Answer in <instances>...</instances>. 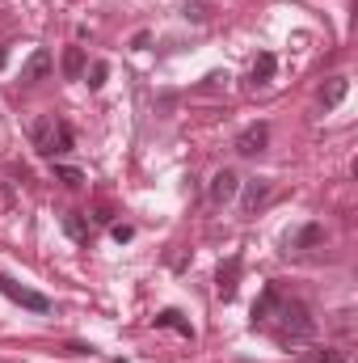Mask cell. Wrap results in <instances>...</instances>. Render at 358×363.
<instances>
[{"label":"cell","mask_w":358,"mask_h":363,"mask_svg":"<svg viewBox=\"0 0 358 363\" xmlns=\"http://www.w3.org/2000/svg\"><path fill=\"white\" fill-rule=\"evenodd\" d=\"M253 325L274 330L282 342H287V338H291V342H304V338H312V334H316V321H312L308 304H304V300L282 296L274 283L258 296V304H253Z\"/></svg>","instance_id":"obj_1"},{"label":"cell","mask_w":358,"mask_h":363,"mask_svg":"<svg viewBox=\"0 0 358 363\" xmlns=\"http://www.w3.org/2000/svg\"><path fill=\"white\" fill-rule=\"evenodd\" d=\"M30 140H34V148H38L47 161H55V157H68V152L76 148V140H72V127H68L64 118H55V114H42V118L30 127Z\"/></svg>","instance_id":"obj_2"},{"label":"cell","mask_w":358,"mask_h":363,"mask_svg":"<svg viewBox=\"0 0 358 363\" xmlns=\"http://www.w3.org/2000/svg\"><path fill=\"white\" fill-rule=\"evenodd\" d=\"M0 291L13 300V304H21V308H30V313H51L55 304L47 300V296H38V291H30V287H21V283H13V279H4L0 274Z\"/></svg>","instance_id":"obj_3"},{"label":"cell","mask_w":358,"mask_h":363,"mask_svg":"<svg viewBox=\"0 0 358 363\" xmlns=\"http://www.w3.org/2000/svg\"><path fill=\"white\" fill-rule=\"evenodd\" d=\"M266 144H270V127L266 123H249V127L236 135V152H241V157H262Z\"/></svg>","instance_id":"obj_4"},{"label":"cell","mask_w":358,"mask_h":363,"mask_svg":"<svg viewBox=\"0 0 358 363\" xmlns=\"http://www.w3.org/2000/svg\"><path fill=\"white\" fill-rule=\"evenodd\" d=\"M236 190H241V178H236V169H219L211 186H207V199L215 203V207H224V203H232L236 199Z\"/></svg>","instance_id":"obj_5"},{"label":"cell","mask_w":358,"mask_h":363,"mask_svg":"<svg viewBox=\"0 0 358 363\" xmlns=\"http://www.w3.org/2000/svg\"><path fill=\"white\" fill-rule=\"evenodd\" d=\"M266 203H270V182H266V178L245 182V194H241V211H245V216H258Z\"/></svg>","instance_id":"obj_6"},{"label":"cell","mask_w":358,"mask_h":363,"mask_svg":"<svg viewBox=\"0 0 358 363\" xmlns=\"http://www.w3.org/2000/svg\"><path fill=\"white\" fill-rule=\"evenodd\" d=\"M236 283H241V258H228L219 274H215V291L224 296V300H232L236 296Z\"/></svg>","instance_id":"obj_7"},{"label":"cell","mask_w":358,"mask_h":363,"mask_svg":"<svg viewBox=\"0 0 358 363\" xmlns=\"http://www.w3.org/2000/svg\"><path fill=\"white\" fill-rule=\"evenodd\" d=\"M47 72H51V51H42V47H38V51L21 64V85H34V81H42Z\"/></svg>","instance_id":"obj_8"},{"label":"cell","mask_w":358,"mask_h":363,"mask_svg":"<svg viewBox=\"0 0 358 363\" xmlns=\"http://www.w3.org/2000/svg\"><path fill=\"white\" fill-rule=\"evenodd\" d=\"M287 245H291V250H316V245H325V228H321V224H304Z\"/></svg>","instance_id":"obj_9"},{"label":"cell","mask_w":358,"mask_h":363,"mask_svg":"<svg viewBox=\"0 0 358 363\" xmlns=\"http://www.w3.org/2000/svg\"><path fill=\"white\" fill-rule=\"evenodd\" d=\"M274 68H278V64H274V55L262 51V55L253 60V89H266L270 81H274Z\"/></svg>","instance_id":"obj_10"},{"label":"cell","mask_w":358,"mask_h":363,"mask_svg":"<svg viewBox=\"0 0 358 363\" xmlns=\"http://www.w3.org/2000/svg\"><path fill=\"white\" fill-rule=\"evenodd\" d=\"M64 77L68 81H81L85 77V47H68L64 51Z\"/></svg>","instance_id":"obj_11"},{"label":"cell","mask_w":358,"mask_h":363,"mask_svg":"<svg viewBox=\"0 0 358 363\" xmlns=\"http://www.w3.org/2000/svg\"><path fill=\"white\" fill-rule=\"evenodd\" d=\"M64 228H68V237H72V241L89 245V220H85L81 211H68V216H64Z\"/></svg>","instance_id":"obj_12"},{"label":"cell","mask_w":358,"mask_h":363,"mask_svg":"<svg viewBox=\"0 0 358 363\" xmlns=\"http://www.w3.org/2000/svg\"><path fill=\"white\" fill-rule=\"evenodd\" d=\"M346 89H350V81L346 77H333L325 89H321V101H325V110H333V106H342V97H346Z\"/></svg>","instance_id":"obj_13"},{"label":"cell","mask_w":358,"mask_h":363,"mask_svg":"<svg viewBox=\"0 0 358 363\" xmlns=\"http://www.w3.org/2000/svg\"><path fill=\"white\" fill-rule=\"evenodd\" d=\"M156 325H169V330H178L181 338H194V330H190V321H181V313H173V308H165V313L156 317Z\"/></svg>","instance_id":"obj_14"},{"label":"cell","mask_w":358,"mask_h":363,"mask_svg":"<svg viewBox=\"0 0 358 363\" xmlns=\"http://www.w3.org/2000/svg\"><path fill=\"white\" fill-rule=\"evenodd\" d=\"M55 182H64V186H85V174L81 169H72V165H55Z\"/></svg>","instance_id":"obj_15"},{"label":"cell","mask_w":358,"mask_h":363,"mask_svg":"<svg viewBox=\"0 0 358 363\" xmlns=\"http://www.w3.org/2000/svg\"><path fill=\"white\" fill-rule=\"evenodd\" d=\"M105 77H110V68H105V64H93V68H89V89H101V85H105Z\"/></svg>","instance_id":"obj_16"},{"label":"cell","mask_w":358,"mask_h":363,"mask_svg":"<svg viewBox=\"0 0 358 363\" xmlns=\"http://www.w3.org/2000/svg\"><path fill=\"white\" fill-rule=\"evenodd\" d=\"M202 89H228V72H211V77L202 81Z\"/></svg>","instance_id":"obj_17"},{"label":"cell","mask_w":358,"mask_h":363,"mask_svg":"<svg viewBox=\"0 0 358 363\" xmlns=\"http://www.w3.org/2000/svg\"><path fill=\"white\" fill-rule=\"evenodd\" d=\"M110 237L122 245V241H131V237H135V228H131V224H114V228H110Z\"/></svg>","instance_id":"obj_18"},{"label":"cell","mask_w":358,"mask_h":363,"mask_svg":"<svg viewBox=\"0 0 358 363\" xmlns=\"http://www.w3.org/2000/svg\"><path fill=\"white\" fill-rule=\"evenodd\" d=\"M316 363H346V355H342V351H321Z\"/></svg>","instance_id":"obj_19"}]
</instances>
